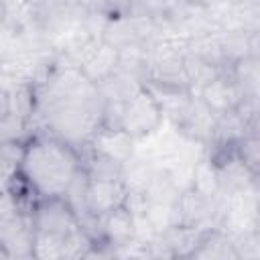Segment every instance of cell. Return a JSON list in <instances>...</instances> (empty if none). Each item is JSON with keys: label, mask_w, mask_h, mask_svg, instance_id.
<instances>
[{"label": "cell", "mask_w": 260, "mask_h": 260, "mask_svg": "<svg viewBox=\"0 0 260 260\" xmlns=\"http://www.w3.org/2000/svg\"><path fill=\"white\" fill-rule=\"evenodd\" d=\"M79 169V150L51 134L37 132L24 142L20 175L39 199L63 197Z\"/></svg>", "instance_id": "cell-1"}, {"label": "cell", "mask_w": 260, "mask_h": 260, "mask_svg": "<svg viewBox=\"0 0 260 260\" xmlns=\"http://www.w3.org/2000/svg\"><path fill=\"white\" fill-rule=\"evenodd\" d=\"M162 120L160 106L144 83L122 104V130H126L136 142L158 132Z\"/></svg>", "instance_id": "cell-2"}, {"label": "cell", "mask_w": 260, "mask_h": 260, "mask_svg": "<svg viewBox=\"0 0 260 260\" xmlns=\"http://www.w3.org/2000/svg\"><path fill=\"white\" fill-rule=\"evenodd\" d=\"M30 225H32V232L67 238L71 232L79 228V221L71 205L65 201V197H45V199H39L37 205L32 207Z\"/></svg>", "instance_id": "cell-3"}, {"label": "cell", "mask_w": 260, "mask_h": 260, "mask_svg": "<svg viewBox=\"0 0 260 260\" xmlns=\"http://www.w3.org/2000/svg\"><path fill=\"white\" fill-rule=\"evenodd\" d=\"M195 95L201 98V102L215 114H223L228 110H234L242 102V91L232 79L230 71L217 73L211 81H207Z\"/></svg>", "instance_id": "cell-4"}, {"label": "cell", "mask_w": 260, "mask_h": 260, "mask_svg": "<svg viewBox=\"0 0 260 260\" xmlns=\"http://www.w3.org/2000/svg\"><path fill=\"white\" fill-rule=\"evenodd\" d=\"M215 118H217V114L211 112V110L201 102L199 95H193L191 108H189L187 116L183 118V122L177 126V132H179L185 140H189V142L207 146V144L211 142V136H213Z\"/></svg>", "instance_id": "cell-5"}, {"label": "cell", "mask_w": 260, "mask_h": 260, "mask_svg": "<svg viewBox=\"0 0 260 260\" xmlns=\"http://www.w3.org/2000/svg\"><path fill=\"white\" fill-rule=\"evenodd\" d=\"M128 189L122 179H89L87 177V209L93 215H104L120 205H124Z\"/></svg>", "instance_id": "cell-6"}, {"label": "cell", "mask_w": 260, "mask_h": 260, "mask_svg": "<svg viewBox=\"0 0 260 260\" xmlns=\"http://www.w3.org/2000/svg\"><path fill=\"white\" fill-rule=\"evenodd\" d=\"M144 85L150 89L156 104L160 106L162 118L173 122L177 128L187 116L195 93L189 87H179V85H162V83H144Z\"/></svg>", "instance_id": "cell-7"}, {"label": "cell", "mask_w": 260, "mask_h": 260, "mask_svg": "<svg viewBox=\"0 0 260 260\" xmlns=\"http://www.w3.org/2000/svg\"><path fill=\"white\" fill-rule=\"evenodd\" d=\"M100 217V242H106L112 252L118 246L134 240V217L126 205H120Z\"/></svg>", "instance_id": "cell-8"}, {"label": "cell", "mask_w": 260, "mask_h": 260, "mask_svg": "<svg viewBox=\"0 0 260 260\" xmlns=\"http://www.w3.org/2000/svg\"><path fill=\"white\" fill-rule=\"evenodd\" d=\"M87 144L91 148L116 158L118 162L130 160L136 152V140L122 128H102V126H98V130L91 134Z\"/></svg>", "instance_id": "cell-9"}, {"label": "cell", "mask_w": 260, "mask_h": 260, "mask_svg": "<svg viewBox=\"0 0 260 260\" xmlns=\"http://www.w3.org/2000/svg\"><path fill=\"white\" fill-rule=\"evenodd\" d=\"M118 67H120V49H116L114 45L100 39L93 45V49L89 51V55L83 59V63L79 65V71L93 85H98L102 79H106L108 75L118 71Z\"/></svg>", "instance_id": "cell-10"}, {"label": "cell", "mask_w": 260, "mask_h": 260, "mask_svg": "<svg viewBox=\"0 0 260 260\" xmlns=\"http://www.w3.org/2000/svg\"><path fill=\"white\" fill-rule=\"evenodd\" d=\"M191 258L197 260H238L234 238L223 228H205Z\"/></svg>", "instance_id": "cell-11"}, {"label": "cell", "mask_w": 260, "mask_h": 260, "mask_svg": "<svg viewBox=\"0 0 260 260\" xmlns=\"http://www.w3.org/2000/svg\"><path fill=\"white\" fill-rule=\"evenodd\" d=\"M203 230L205 228H199V225L171 223L158 234V240L165 244L171 258H191L193 250L201 240Z\"/></svg>", "instance_id": "cell-12"}, {"label": "cell", "mask_w": 260, "mask_h": 260, "mask_svg": "<svg viewBox=\"0 0 260 260\" xmlns=\"http://www.w3.org/2000/svg\"><path fill=\"white\" fill-rule=\"evenodd\" d=\"M98 93L102 95L104 102H118V104H124L130 95H134L140 87H142V81L122 69L114 71L112 75H108L106 79H102L98 85Z\"/></svg>", "instance_id": "cell-13"}, {"label": "cell", "mask_w": 260, "mask_h": 260, "mask_svg": "<svg viewBox=\"0 0 260 260\" xmlns=\"http://www.w3.org/2000/svg\"><path fill=\"white\" fill-rule=\"evenodd\" d=\"M258 63H260L258 57L244 55L228 67L232 79L242 91V100H258V79H260Z\"/></svg>", "instance_id": "cell-14"}, {"label": "cell", "mask_w": 260, "mask_h": 260, "mask_svg": "<svg viewBox=\"0 0 260 260\" xmlns=\"http://www.w3.org/2000/svg\"><path fill=\"white\" fill-rule=\"evenodd\" d=\"M183 69H185V77H187V83L193 93H197L207 81H211L217 73H221V69H217L215 65L203 61L201 57H197L189 51H185V55H183Z\"/></svg>", "instance_id": "cell-15"}, {"label": "cell", "mask_w": 260, "mask_h": 260, "mask_svg": "<svg viewBox=\"0 0 260 260\" xmlns=\"http://www.w3.org/2000/svg\"><path fill=\"white\" fill-rule=\"evenodd\" d=\"M195 191L203 195L217 193V167L209 154L199 156L191 167V185Z\"/></svg>", "instance_id": "cell-16"}, {"label": "cell", "mask_w": 260, "mask_h": 260, "mask_svg": "<svg viewBox=\"0 0 260 260\" xmlns=\"http://www.w3.org/2000/svg\"><path fill=\"white\" fill-rule=\"evenodd\" d=\"M24 142H0V181L8 185V181L20 171L22 154H24Z\"/></svg>", "instance_id": "cell-17"}, {"label": "cell", "mask_w": 260, "mask_h": 260, "mask_svg": "<svg viewBox=\"0 0 260 260\" xmlns=\"http://www.w3.org/2000/svg\"><path fill=\"white\" fill-rule=\"evenodd\" d=\"M234 152L252 173L258 175V171H260V140H258V134H248L242 140H238L234 144Z\"/></svg>", "instance_id": "cell-18"}, {"label": "cell", "mask_w": 260, "mask_h": 260, "mask_svg": "<svg viewBox=\"0 0 260 260\" xmlns=\"http://www.w3.org/2000/svg\"><path fill=\"white\" fill-rule=\"evenodd\" d=\"M234 238V248L238 254V260H256L260 258V230H246L240 232Z\"/></svg>", "instance_id": "cell-19"}, {"label": "cell", "mask_w": 260, "mask_h": 260, "mask_svg": "<svg viewBox=\"0 0 260 260\" xmlns=\"http://www.w3.org/2000/svg\"><path fill=\"white\" fill-rule=\"evenodd\" d=\"M20 215H24V213H22V209H20L16 197L8 191V187L2 189V191H0V223L14 221V219H18Z\"/></svg>", "instance_id": "cell-20"}, {"label": "cell", "mask_w": 260, "mask_h": 260, "mask_svg": "<svg viewBox=\"0 0 260 260\" xmlns=\"http://www.w3.org/2000/svg\"><path fill=\"white\" fill-rule=\"evenodd\" d=\"M28 2V6H32V8H39V6H43L47 0H26Z\"/></svg>", "instance_id": "cell-21"}, {"label": "cell", "mask_w": 260, "mask_h": 260, "mask_svg": "<svg viewBox=\"0 0 260 260\" xmlns=\"http://www.w3.org/2000/svg\"><path fill=\"white\" fill-rule=\"evenodd\" d=\"M0 258H10L8 256V252H6V248H4V244L0 242Z\"/></svg>", "instance_id": "cell-22"}, {"label": "cell", "mask_w": 260, "mask_h": 260, "mask_svg": "<svg viewBox=\"0 0 260 260\" xmlns=\"http://www.w3.org/2000/svg\"><path fill=\"white\" fill-rule=\"evenodd\" d=\"M2 189H6V185H4L2 181H0V191H2Z\"/></svg>", "instance_id": "cell-23"}]
</instances>
